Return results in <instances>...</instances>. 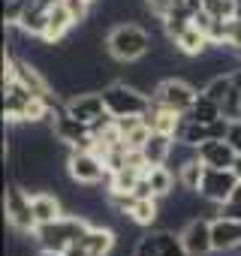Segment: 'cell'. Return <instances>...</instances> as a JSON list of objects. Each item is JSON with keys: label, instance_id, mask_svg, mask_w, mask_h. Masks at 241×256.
<instances>
[{"label": "cell", "instance_id": "9", "mask_svg": "<svg viewBox=\"0 0 241 256\" xmlns=\"http://www.w3.org/2000/svg\"><path fill=\"white\" fill-rule=\"evenodd\" d=\"M114 247V232L108 226H88L70 247L64 256H108Z\"/></svg>", "mask_w": 241, "mask_h": 256}, {"label": "cell", "instance_id": "35", "mask_svg": "<svg viewBox=\"0 0 241 256\" xmlns=\"http://www.w3.org/2000/svg\"><path fill=\"white\" fill-rule=\"evenodd\" d=\"M172 4H184V0H172Z\"/></svg>", "mask_w": 241, "mask_h": 256}, {"label": "cell", "instance_id": "34", "mask_svg": "<svg viewBox=\"0 0 241 256\" xmlns=\"http://www.w3.org/2000/svg\"><path fill=\"white\" fill-rule=\"evenodd\" d=\"M235 54H238V60H241V48H235Z\"/></svg>", "mask_w": 241, "mask_h": 256}, {"label": "cell", "instance_id": "20", "mask_svg": "<svg viewBox=\"0 0 241 256\" xmlns=\"http://www.w3.org/2000/svg\"><path fill=\"white\" fill-rule=\"evenodd\" d=\"M208 139H211V126H208V124H199V120H193V118L181 114L178 130H175V142H184V145L199 148V145H202V142H208Z\"/></svg>", "mask_w": 241, "mask_h": 256}, {"label": "cell", "instance_id": "12", "mask_svg": "<svg viewBox=\"0 0 241 256\" xmlns=\"http://www.w3.org/2000/svg\"><path fill=\"white\" fill-rule=\"evenodd\" d=\"M66 112L76 118V120H82V124H94L102 112H108L106 108V100H102V90L96 94V90H88V94H76V96H70L66 100Z\"/></svg>", "mask_w": 241, "mask_h": 256}, {"label": "cell", "instance_id": "21", "mask_svg": "<svg viewBox=\"0 0 241 256\" xmlns=\"http://www.w3.org/2000/svg\"><path fill=\"white\" fill-rule=\"evenodd\" d=\"M193 10L187 6V4H175L172 10H169V16L163 18V34L169 36V40H175L178 34H184L190 24H193Z\"/></svg>", "mask_w": 241, "mask_h": 256}, {"label": "cell", "instance_id": "30", "mask_svg": "<svg viewBox=\"0 0 241 256\" xmlns=\"http://www.w3.org/2000/svg\"><path fill=\"white\" fill-rule=\"evenodd\" d=\"M64 6L70 10V16H72V22H76V24H82V22L88 18V10H90L88 0H64Z\"/></svg>", "mask_w": 241, "mask_h": 256}, {"label": "cell", "instance_id": "33", "mask_svg": "<svg viewBox=\"0 0 241 256\" xmlns=\"http://www.w3.org/2000/svg\"><path fill=\"white\" fill-rule=\"evenodd\" d=\"M40 256H64V253H54V250H42Z\"/></svg>", "mask_w": 241, "mask_h": 256}, {"label": "cell", "instance_id": "19", "mask_svg": "<svg viewBox=\"0 0 241 256\" xmlns=\"http://www.w3.org/2000/svg\"><path fill=\"white\" fill-rule=\"evenodd\" d=\"M30 208H34V217H36V226L64 217V205L52 193H30Z\"/></svg>", "mask_w": 241, "mask_h": 256}, {"label": "cell", "instance_id": "16", "mask_svg": "<svg viewBox=\"0 0 241 256\" xmlns=\"http://www.w3.org/2000/svg\"><path fill=\"white\" fill-rule=\"evenodd\" d=\"M142 120L151 126L154 133H169V136H175L181 114H178V112H172V108H166V106H160L157 100H151V106H148V112L142 114Z\"/></svg>", "mask_w": 241, "mask_h": 256}, {"label": "cell", "instance_id": "17", "mask_svg": "<svg viewBox=\"0 0 241 256\" xmlns=\"http://www.w3.org/2000/svg\"><path fill=\"white\" fill-rule=\"evenodd\" d=\"M172 148H175V136L169 133H154L148 136V142L142 145V154L148 160V166H166V160L172 157Z\"/></svg>", "mask_w": 241, "mask_h": 256}, {"label": "cell", "instance_id": "15", "mask_svg": "<svg viewBox=\"0 0 241 256\" xmlns=\"http://www.w3.org/2000/svg\"><path fill=\"white\" fill-rule=\"evenodd\" d=\"M70 28H76V22H72V16H70V10L64 6V0H58V4L48 10V24H46V34H42V42H48V46H54V42H60L66 34H70Z\"/></svg>", "mask_w": 241, "mask_h": 256}, {"label": "cell", "instance_id": "26", "mask_svg": "<svg viewBox=\"0 0 241 256\" xmlns=\"http://www.w3.org/2000/svg\"><path fill=\"white\" fill-rule=\"evenodd\" d=\"M127 217L136 226H154L160 220V205H157V199H136V205L130 208Z\"/></svg>", "mask_w": 241, "mask_h": 256}, {"label": "cell", "instance_id": "8", "mask_svg": "<svg viewBox=\"0 0 241 256\" xmlns=\"http://www.w3.org/2000/svg\"><path fill=\"white\" fill-rule=\"evenodd\" d=\"M238 172L235 169H214V166H205V175H202V184H199V196L211 205H220L232 196V190L238 187Z\"/></svg>", "mask_w": 241, "mask_h": 256}, {"label": "cell", "instance_id": "14", "mask_svg": "<svg viewBox=\"0 0 241 256\" xmlns=\"http://www.w3.org/2000/svg\"><path fill=\"white\" fill-rule=\"evenodd\" d=\"M196 154H199V160L205 166H214V169H232V163L238 157V151L226 139H208V142H202L196 148Z\"/></svg>", "mask_w": 241, "mask_h": 256}, {"label": "cell", "instance_id": "25", "mask_svg": "<svg viewBox=\"0 0 241 256\" xmlns=\"http://www.w3.org/2000/svg\"><path fill=\"white\" fill-rule=\"evenodd\" d=\"M142 175H145L142 169H136V166H124V169H118V172H112V175H108V190H118V193H133Z\"/></svg>", "mask_w": 241, "mask_h": 256}, {"label": "cell", "instance_id": "7", "mask_svg": "<svg viewBox=\"0 0 241 256\" xmlns=\"http://www.w3.org/2000/svg\"><path fill=\"white\" fill-rule=\"evenodd\" d=\"M133 256H187V250H184L181 232H172L163 226L157 232L142 235L133 247Z\"/></svg>", "mask_w": 241, "mask_h": 256}, {"label": "cell", "instance_id": "11", "mask_svg": "<svg viewBox=\"0 0 241 256\" xmlns=\"http://www.w3.org/2000/svg\"><path fill=\"white\" fill-rule=\"evenodd\" d=\"M181 241H184L187 256H208V253H214V241H211V220H202V217L187 220V226L181 229Z\"/></svg>", "mask_w": 241, "mask_h": 256}, {"label": "cell", "instance_id": "22", "mask_svg": "<svg viewBox=\"0 0 241 256\" xmlns=\"http://www.w3.org/2000/svg\"><path fill=\"white\" fill-rule=\"evenodd\" d=\"M202 175H205V163H202L199 157H193V160H187V163L178 169V187L187 190V193H199Z\"/></svg>", "mask_w": 241, "mask_h": 256}, {"label": "cell", "instance_id": "6", "mask_svg": "<svg viewBox=\"0 0 241 256\" xmlns=\"http://www.w3.org/2000/svg\"><path fill=\"white\" fill-rule=\"evenodd\" d=\"M4 211H6V223L22 232V235H34L36 229V217L30 208V193H24V187H10L4 196Z\"/></svg>", "mask_w": 241, "mask_h": 256}, {"label": "cell", "instance_id": "5", "mask_svg": "<svg viewBox=\"0 0 241 256\" xmlns=\"http://www.w3.org/2000/svg\"><path fill=\"white\" fill-rule=\"evenodd\" d=\"M66 172H70V178L76 184H84V187H94V184L102 181V175H108V169H106L100 154L76 151V148H70V154H66Z\"/></svg>", "mask_w": 241, "mask_h": 256}, {"label": "cell", "instance_id": "23", "mask_svg": "<svg viewBox=\"0 0 241 256\" xmlns=\"http://www.w3.org/2000/svg\"><path fill=\"white\" fill-rule=\"evenodd\" d=\"M187 118H193V120H199V124H214L217 118H223V112H220V102H214L211 96H205V94L199 90V96H196L193 108L187 112Z\"/></svg>", "mask_w": 241, "mask_h": 256}, {"label": "cell", "instance_id": "18", "mask_svg": "<svg viewBox=\"0 0 241 256\" xmlns=\"http://www.w3.org/2000/svg\"><path fill=\"white\" fill-rule=\"evenodd\" d=\"M172 42H175V48H178L181 54H190V58H202V54L211 48V40H208V34H202L196 24H190L184 34H178Z\"/></svg>", "mask_w": 241, "mask_h": 256}, {"label": "cell", "instance_id": "4", "mask_svg": "<svg viewBox=\"0 0 241 256\" xmlns=\"http://www.w3.org/2000/svg\"><path fill=\"white\" fill-rule=\"evenodd\" d=\"M196 96H199V90L187 78H163L157 84V90L151 94V100H157L160 106H166V108H172L178 114H187L193 108Z\"/></svg>", "mask_w": 241, "mask_h": 256}, {"label": "cell", "instance_id": "36", "mask_svg": "<svg viewBox=\"0 0 241 256\" xmlns=\"http://www.w3.org/2000/svg\"><path fill=\"white\" fill-rule=\"evenodd\" d=\"M88 4H96V0H88Z\"/></svg>", "mask_w": 241, "mask_h": 256}, {"label": "cell", "instance_id": "27", "mask_svg": "<svg viewBox=\"0 0 241 256\" xmlns=\"http://www.w3.org/2000/svg\"><path fill=\"white\" fill-rule=\"evenodd\" d=\"M232 90H235V82H232V76H223V72H220V76H214V78L202 88V94H205V96H211L214 102H223Z\"/></svg>", "mask_w": 241, "mask_h": 256}, {"label": "cell", "instance_id": "32", "mask_svg": "<svg viewBox=\"0 0 241 256\" xmlns=\"http://www.w3.org/2000/svg\"><path fill=\"white\" fill-rule=\"evenodd\" d=\"M232 48H241V18L232 22Z\"/></svg>", "mask_w": 241, "mask_h": 256}, {"label": "cell", "instance_id": "3", "mask_svg": "<svg viewBox=\"0 0 241 256\" xmlns=\"http://www.w3.org/2000/svg\"><path fill=\"white\" fill-rule=\"evenodd\" d=\"M102 100H106V108L114 114V118H142L151 106V96L145 90H139L136 84L130 82H112L102 88Z\"/></svg>", "mask_w": 241, "mask_h": 256}, {"label": "cell", "instance_id": "10", "mask_svg": "<svg viewBox=\"0 0 241 256\" xmlns=\"http://www.w3.org/2000/svg\"><path fill=\"white\" fill-rule=\"evenodd\" d=\"M34 100H36V94H30L22 82H6L4 84V118L10 124H24Z\"/></svg>", "mask_w": 241, "mask_h": 256}, {"label": "cell", "instance_id": "31", "mask_svg": "<svg viewBox=\"0 0 241 256\" xmlns=\"http://www.w3.org/2000/svg\"><path fill=\"white\" fill-rule=\"evenodd\" d=\"M226 142L241 154V120H232V126H229V136H226Z\"/></svg>", "mask_w": 241, "mask_h": 256}, {"label": "cell", "instance_id": "28", "mask_svg": "<svg viewBox=\"0 0 241 256\" xmlns=\"http://www.w3.org/2000/svg\"><path fill=\"white\" fill-rule=\"evenodd\" d=\"M202 10L214 18H238V0H202Z\"/></svg>", "mask_w": 241, "mask_h": 256}, {"label": "cell", "instance_id": "24", "mask_svg": "<svg viewBox=\"0 0 241 256\" xmlns=\"http://www.w3.org/2000/svg\"><path fill=\"white\" fill-rule=\"evenodd\" d=\"M145 178H148L154 196H169V193L175 190V175H172L169 166H148Z\"/></svg>", "mask_w": 241, "mask_h": 256}, {"label": "cell", "instance_id": "29", "mask_svg": "<svg viewBox=\"0 0 241 256\" xmlns=\"http://www.w3.org/2000/svg\"><path fill=\"white\" fill-rule=\"evenodd\" d=\"M217 217L241 220V196H229L226 202H220V205H217Z\"/></svg>", "mask_w": 241, "mask_h": 256}, {"label": "cell", "instance_id": "13", "mask_svg": "<svg viewBox=\"0 0 241 256\" xmlns=\"http://www.w3.org/2000/svg\"><path fill=\"white\" fill-rule=\"evenodd\" d=\"M211 241H214V253H229V250L241 247V220L214 217L211 220Z\"/></svg>", "mask_w": 241, "mask_h": 256}, {"label": "cell", "instance_id": "1", "mask_svg": "<svg viewBox=\"0 0 241 256\" xmlns=\"http://www.w3.org/2000/svg\"><path fill=\"white\" fill-rule=\"evenodd\" d=\"M151 46H154V36L139 24H114L112 34L106 36V52L120 64L142 60L151 52Z\"/></svg>", "mask_w": 241, "mask_h": 256}, {"label": "cell", "instance_id": "2", "mask_svg": "<svg viewBox=\"0 0 241 256\" xmlns=\"http://www.w3.org/2000/svg\"><path fill=\"white\" fill-rule=\"evenodd\" d=\"M88 217L72 214V217H58L52 223H42L34 229V241L40 244V250H54V253H66V247L88 229Z\"/></svg>", "mask_w": 241, "mask_h": 256}]
</instances>
